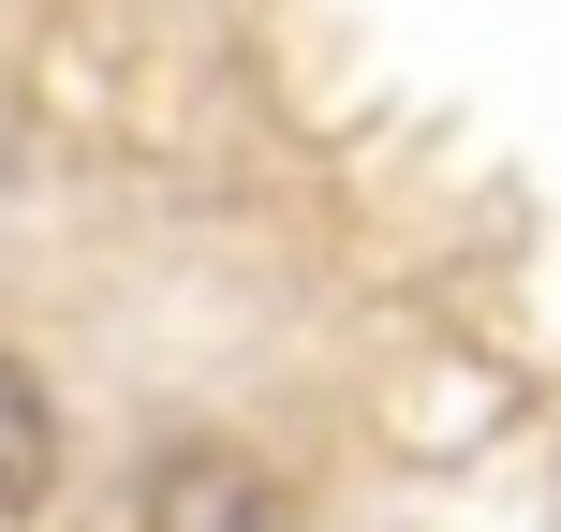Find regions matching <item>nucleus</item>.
<instances>
[{"label":"nucleus","mask_w":561,"mask_h":532,"mask_svg":"<svg viewBox=\"0 0 561 532\" xmlns=\"http://www.w3.org/2000/svg\"><path fill=\"white\" fill-rule=\"evenodd\" d=\"M134 532H296V474H280V459H252L237 429H193V444L148 459Z\"/></svg>","instance_id":"1"},{"label":"nucleus","mask_w":561,"mask_h":532,"mask_svg":"<svg viewBox=\"0 0 561 532\" xmlns=\"http://www.w3.org/2000/svg\"><path fill=\"white\" fill-rule=\"evenodd\" d=\"M59 503V399L30 355H0V532H30Z\"/></svg>","instance_id":"2"}]
</instances>
